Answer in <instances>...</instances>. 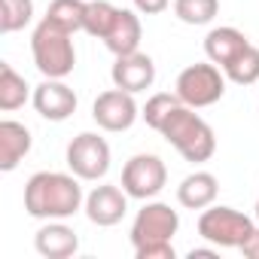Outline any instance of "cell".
<instances>
[{"label": "cell", "instance_id": "ffe728a7", "mask_svg": "<svg viewBox=\"0 0 259 259\" xmlns=\"http://www.w3.org/2000/svg\"><path fill=\"white\" fill-rule=\"evenodd\" d=\"M226 79L235 82V85H253L259 82V46H247L238 58H232L226 67H223Z\"/></svg>", "mask_w": 259, "mask_h": 259}, {"label": "cell", "instance_id": "f1b7e54d", "mask_svg": "<svg viewBox=\"0 0 259 259\" xmlns=\"http://www.w3.org/2000/svg\"><path fill=\"white\" fill-rule=\"evenodd\" d=\"M256 220H259V198H256Z\"/></svg>", "mask_w": 259, "mask_h": 259}, {"label": "cell", "instance_id": "7c38bea8", "mask_svg": "<svg viewBox=\"0 0 259 259\" xmlns=\"http://www.w3.org/2000/svg\"><path fill=\"white\" fill-rule=\"evenodd\" d=\"M34 110L43 116V119H49V122H64V119H70L73 113H76V92L64 82V79H46L43 76V82L34 89Z\"/></svg>", "mask_w": 259, "mask_h": 259}, {"label": "cell", "instance_id": "603a6c76", "mask_svg": "<svg viewBox=\"0 0 259 259\" xmlns=\"http://www.w3.org/2000/svg\"><path fill=\"white\" fill-rule=\"evenodd\" d=\"M34 19V0H0V31L16 34Z\"/></svg>", "mask_w": 259, "mask_h": 259}, {"label": "cell", "instance_id": "d6986e66", "mask_svg": "<svg viewBox=\"0 0 259 259\" xmlns=\"http://www.w3.org/2000/svg\"><path fill=\"white\" fill-rule=\"evenodd\" d=\"M85 7H89V0H52L49 10L43 19H49L52 25L76 34L82 31V22H85Z\"/></svg>", "mask_w": 259, "mask_h": 259}, {"label": "cell", "instance_id": "484cf974", "mask_svg": "<svg viewBox=\"0 0 259 259\" xmlns=\"http://www.w3.org/2000/svg\"><path fill=\"white\" fill-rule=\"evenodd\" d=\"M171 7V0H135V10L141 16H159Z\"/></svg>", "mask_w": 259, "mask_h": 259}, {"label": "cell", "instance_id": "d4e9b609", "mask_svg": "<svg viewBox=\"0 0 259 259\" xmlns=\"http://www.w3.org/2000/svg\"><path fill=\"white\" fill-rule=\"evenodd\" d=\"M135 256L138 259H174V244L171 241H153V244H144V247H135Z\"/></svg>", "mask_w": 259, "mask_h": 259}, {"label": "cell", "instance_id": "ba28073f", "mask_svg": "<svg viewBox=\"0 0 259 259\" xmlns=\"http://www.w3.org/2000/svg\"><path fill=\"white\" fill-rule=\"evenodd\" d=\"M180 229V213L165 201H147L132 223V247H144L153 241H171Z\"/></svg>", "mask_w": 259, "mask_h": 259}, {"label": "cell", "instance_id": "9a60e30c", "mask_svg": "<svg viewBox=\"0 0 259 259\" xmlns=\"http://www.w3.org/2000/svg\"><path fill=\"white\" fill-rule=\"evenodd\" d=\"M217 195H220V180L210 171H192L177 186V201L186 210H204L217 204Z\"/></svg>", "mask_w": 259, "mask_h": 259}, {"label": "cell", "instance_id": "cb8c5ba5", "mask_svg": "<svg viewBox=\"0 0 259 259\" xmlns=\"http://www.w3.org/2000/svg\"><path fill=\"white\" fill-rule=\"evenodd\" d=\"M177 104H183V101L177 98V92H156V95H150V98H147V104H144L141 116H144V122L153 128V132H159L162 122L168 119V113H171Z\"/></svg>", "mask_w": 259, "mask_h": 259}, {"label": "cell", "instance_id": "7402d4cb", "mask_svg": "<svg viewBox=\"0 0 259 259\" xmlns=\"http://www.w3.org/2000/svg\"><path fill=\"white\" fill-rule=\"evenodd\" d=\"M220 13V0H174V16L183 25H210Z\"/></svg>", "mask_w": 259, "mask_h": 259}, {"label": "cell", "instance_id": "ac0fdd59", "mask_svg": "<svg viewBox=\"0 0 259 259\" xmlns=\"http://www.w3.org/2000/svg\"><path fill=\"white\" fill-rule=\"evenodd\" d=\"M28 98H34L31 85L25 82L22 73H16L13 64L4 61V64H0V110H4V113H13V110L25 107Z\"/></svg>", "mask_w": 259, "mask_h": 259}, {"label": "cell", "instance_id": "8fae6325", "mask_svg": "<svg viewBox=\"0 0 259 259\" xmlns=\"http://www.w3.org/2000/svg\"><path fill=\"white\" fill-rule=\"evenodd\" d=\"M113 85L116 89H125V92H147L153 82H156V61L147 55V52H128V55H116L113 61Z\"/></svg>", "mask_w": 259, "mask_h": 259}, {"label": "cell", "instance_id": "6da1fadb", "mask_svg": "<svg viewBox=\"0 0 259 259\" xmlns=\"http://www.w3.org/2000/svg\"><path fill=\"white\" fill-rule=\"evenodd\" d=\"M85 204L79 177L61 171H37L25 183V210L34 220H67Z\"/></svg>", "mask_w": 259, "mask_h": 259}, {"label": "cell", "instance_id": "8992f818", "mask_svg": "<svg viewBox=\"0 0 259 259\" xmlns=\"http://www.w3.org/2000/svg\"><path fill=\"white\" fill-rule=\"evenodd\" d=\"M165 183H168V168L153 153H138L122 168V189L132 198L150 201V198H156L165 189Z\"/></svg>", "mask_w": 259, "mask_h": 259}, {"label": "cell", "instance_id": "83f0119b", "mask_svg": "<svg viewBox=\"0 0 259 259\" xmlns=\"http://www.w3.org/2000/svg\"><path fill=\"white\" fill-rule=\"evenodd\" d=\"M220 256V247H192L189 250V259H217Z\"/></svg>", "mask_w": 259, "mask_h": 259}, {"label": "cell", "instance_id": "9c48e42d", "mask_svg": "<svg viewBox=\"0 0 259 259\" xmlns=\"http://www.w3.org/2000/svg\"><path fill=\"white\" fill-rule=\"evenodd\" d=\"M138 116H141V110H138L135 95L125 89H116V85L101 92L92 104V119L104 132H128L138 122Z\"/></svg>", "mask_w": 259, "mask_h": 259}, {"label": "cell", "instance_id": "52a82bcc", "mask_svg": "<svg viewBox=\"0 0 259 259\" xmlns=\"http://www.w3.org/2000/svg\"><path fill=\"white\" fill-rule=\"evenodd\" d=\"M67 168L79 177V180H101L110 171V144L95 135V132H82L67 144Z\"/></svg>", "mask_w": 259, "mask_h": 259}, {"label": "cell", "instance_id": "7a4b0ae2", "mask_svg": "<svg viewBox=\"0 0 259 259\" xmlns=\"http://www.w3.org/2000/svg\"><path fill=\"white\" fill-rule=\"evenodd\" d=\"M159 135L192 165H201V162L213 159V153H217L213 128L195 113V107H186V104H177L168 113V119L159 128Z\"/></svg>", "mask_w": 259, "mask_h": 259}, {"label": "cell", "instance_id": "4316f807", "mask_svg": "<svg viewBox=\"0 0 259 259\" xmlns=\"http://www.w3.org/2000/svg\"><path fill=\"white\" fill-rule=\"evenodd\" d=\"M238 250H241V253H244L247 259H259V226H256V229H253V232L247 235V241H244V244H241Z\"/></svg>", "mask_w": 259, "mask_h": 259}, {"label": "cell", "instance_id": "5bb4252c", "mask_svg": "<svg viewBox=\"0 0 259 259\" xmlns=\"http://www.w3.org/2000/svg\"><path fill=\"white\" fill-rule=\"evenodd\" d=\"M31 147H34V138L28 125L16 119L0 122V171H16L19 162L31 153Z\"/></svg>", "mask_w": 259, "mask_h": 259}, {"label": "cell", "instance_id": "277c9868", "mask_svg": "<svg viewBox=\"0 0 259 259\" xmlns=\"http://www.w3.org/2000/svg\"><path fill=\"white\" fill-rule=\"evenodd\" d=\"M253 229H256V223L247 213H241L235 207H226V204H210L198 217V235L207 244L220 247V250H229V247L238 250Z\"/></svg>", "mask_w": 259, "mask_h": 259}, {"label": "cell", "instance_id": "4fadbf2b", "mask_svg": "<svg viewBox=\"0 0 259 259\" xmlns=\"http://www.w3.org/2000/svg\"><path fill=\"white\" fill-rule=\"evenodd\" d=\"M34 247L46 259H67L79 250V235L64 220H46V226H40L34 235Z\"/></svg>", "mask_w": 259, "mask_h": 259}, {"label": "cell", "instance_id": "2e32d148", "mask_svg": "<svg viewBox=\"0 0 259 259\" xmlns=\"http://www.w3.org/2000/svg\"><path fill=\"white\" fill-rule=\"evenodd\" d=\"M141 37H144V28H141L138 10H119L113 28L104 37V46L113 55H128V52H138L141 49Z\"/></svg>", "mask_w": 259, "mask_h": 259}, {"label": "cell", "instance_id": "44dd1931", "mask_svg": "<svg viewBox=\"0 0 259 259\" xmlns=\"http://www.w3.org/2000/svg\"><path fill=\"white\" fill-rule=\"evenodd\" d=\"M116 13H119V7L107 4V0H89L82 31H85L89 37L104 40V37H107V31H110V28H113V22H116Z\"/></svg>", "mask_w": 259, "mask_h": 259}, {"label": "cell", "instance_id": "5b68a950", "mask_svg": "<svg viewBox=\"0 0 259 259\" xmlns=\"http://www.w3.org/2000/svg\"><path fill=\"white\" fill-rule=\"evenodd\" d=\"M174 92L186 107H195V110L210 107L226 95V73H220V64H213V61L189 64L180 70Z\"/></svg>", "mask_w": 259, "mask_h": 259}, {"label": "cell", "instance_id": "3957f363", "mask_svg": "<svg viewBox=\"0 0 259 259\" xmlns=\"http://www.w3.org/2000/svg\"><path fill=\"white\" fill-rule=\"evenodd\" d=\"M31 55L37 70L46 79H64L73 73L76 67V49H73V34L52 25L49 19H43L34 34H31Z\"/></svg>", "mask_w": 259, "mask_h": 259}, {"label": "cell", "instance_id": "30bf717a", "mask_svg": "<svg viewBox=\"0 0 259 259\" xmlns=\"http://www.w3.org/2000/svg\"><path fill=\"white\" fill-rule=\"evenodd\" d=\"M128 195L122 186L116 183H101L95 186L89 195H85V217L89 223L101 226V229H110L116 223H122V217L128 213Z\"/></svg>", "mask_w": 259, "mask_h": 259}, {"label": "cell", "instance_id": "e0dca14e", "mask_svg": "<svg viewBox=\"0 0 259 259\" xmlns=\"http://www.w3.org/2000/svg\"><path fill=\"white\" fill-rule=\"evenodd\" d=\"M247 46H250V40H247L238 28H232V25L213 28V31L204 37V55H207V61L220 64V67H226L232 58H238Z\"/></svg>", "mask_w": 259, "mask_h": 259}]
</instances>
